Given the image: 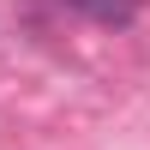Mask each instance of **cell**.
<instances>
[{
    "label": "cell",
    "mask_w": 150,
    "mask_h": 150,
    "mask_svg": "<svg viewBox=\"0 0 150 150\" xmlns=\"http://www.w3.org/2000/svg\"><path fill=\"white\" fill-rule=\"evenodd\" d=\"M72 12H84V18L96 24H132L138 18V0H66Z\"/></svg>",
    "instance_id": "obj_1"
}]
</instances>
